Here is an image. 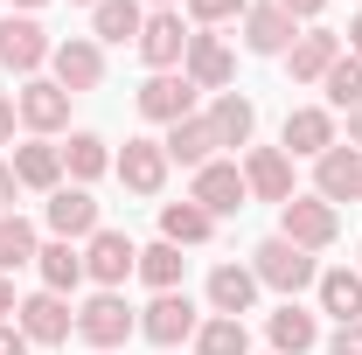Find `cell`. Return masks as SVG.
<instances>
[{
    "label": "cell",
    "mask_w": 362,
    "mask_h": 355,
    "mask_svg": "<svg viewBox=\"0 0 362 355\" xmlns=\"http://www.w3.org/2000/svg\"><path fill=\"white\" fill-rule=\"evenodd\" d=\"M244 49H251V56H286V49H293V14H286L279 0L244 7Z\"/></svg>",
    "instance_id": "ac0fdd59"
},
{
    "label": "cell",
    "mask_w": 362,
    "mask_h": 355,
    "mask_svg": "<svg viewBox=\"0 0 362 355\" xmlns=\"http://www.w3.org/2000/svg\"><path fill=\"white\" fill-rule=\"evenodd\" d=\"M349 56H356V63H362V14H356V21H349Z\"/></svg>",
    "instance_id": "7bdbcfd3"
},
{
    "label": "cell",
    "mask_w": 362,
    "mask_h": 355,
    "mask_svg": "<svg viewBox=\"0 0 362 355\" xmlns=\"http://www.w3.org/2000/svg\"><path fill=\"white\" fill-rule=\"evenodd\" d=\"M195 327H202V320H195V300H188V293H153V307L139 313V334H146L153 349H175Z\"/></svg>",
    "instance_id": "30bf717a"
},
{
    "label": "cell",
    "mask_w": 362,
    "mask_h": 355,
    "mask_svg": "<svg viewBox=\"0 0 362 355\" xmlns=\"http://www.w3.org/2000/svg\"><path fill=\"white\" fill-rule=\"evenodd\" d=\"M49 230H56V237H63V244H77V237H98V230H105V223H98V202H90V188H56V195H49Z\"/></svg>",
    "instance_id": "2e32d148"
},
{
    "label": "cell",
    "mask_w": 362,
    "mask_h": 355,
    "mask_svg": "<svg viewBox=\"0 0 362 355\" xmlns=\"http://www.w3.org/2000/svg\"><path fill=\"white\" fill-rule=\"evenodd\" d=\"M314 195L334 202V209L362 195V153H356V146H327V153L314 161Z\"/></svg>",
    "instance_id": "7c38bea8"
},
{
    "label": "cell",
    "mask_w": 362,
    "mask_h": 355,
    "mask_svg": "<svg viewBox=\"0 0 362 355\" xmlns=\"http://www.w3.org/2000/svg\"><path fill=\"white\" fill-rule=\"evenodd\" d=\"M265 334H272V349H279V355H307V349H314V342H320L314 313L300 307V300H286V307L272 313V320H265Z\"/></svg>",
    "instance_id": "cb8c5ba5"
},
{
    "label": "cell",
    "mask_w": 362,
    "mask_h": 355,
    "mask_svg": "<svg viewBox=\"0 0 362 355\" xmlns=\"http://www.w3.org/2000/svg\"><path fill=\"white\" fill-rule=\"evenodd\" d=\"M209 230H216L209 209H195V202H160V237H168V244H209Z\"/></svg>",
    "instance_id": "f1b7e54d"
},
{
    "label": "cell",
    "mask_w": 362,
    "mask_h": 355,
    "mask_svg": "<svg viewBox=\"0 0 362 355\" xmlns=\"http://www.w3.org/2000/svg\"><path fill=\"white\" fill-rule=\"evenodd\" d=\"M209 133H216V146H251V133H258V105L237 98V91H216V105H209Z\"/></svg>",
    "instance_id": "ffe728a7"
},
{
    "label": "cell",
    "mask_w": 362,
    "mask_h": 355,
    "mask_svg": "<svg viewBox=\"0 0 362 355\" xmlns=\"http://www.w3.org/2000/svg\"><path fill=\"white\" fill-rule=\"evenodd\" d=\"M14 327H21L35 349H56V342H70V334H77V313H70L63 293H35V300H21V307H14Z\"/></svg>",
    "instance_id": "5b68a950"
},
{
    "label": "cell",
    "mask_w": 362,
    "mask_h": 355,
    "mask_svg": "<svg viewBox=\"0 0 362 355\" xmlns=\"http://www.w3.org/2000/svg\"><path fill=\"white\" fill-rule=\"evenodd\" d=\"M153 7H175V0H153Z\"/></svg>",
    "instance_id": "f6af8a7d"
},
{
    "label": "cell",
    "mask_w": 362,
    "mask_h": 355,
    "mask_svg": "<svg viewBox=\"0 0 362 355\" xmlns=\"http://www.w3.org/2000/svg\"><path fill=\"white\" fill-rule=\"evenodd\" d=\"M35 265H42V293H77V286H84V251L63 244V237L35 251Z\"/></svg>",
    "instance_id": "484cf974"
},
{
    "label": "cell",
    "mask_w": 362,
    "mask_h": 355,
    "mask_svg": "<svg viewBox=\"0 0 362 355\" xmlns=\"http://www.w3.org/2000/svg\"><path fill=\"white\" fill-rule=\"evenodd\" d=\"M14 112H21V126H35V133H63V126H70V91L56 84V77H28L21 98H14Z\"/></svg>",
    "instance_id": "8fae6325"
},
{
    "label": "cell",
    "mask_w": 362,
    "mask_h": 355,
    "mask_svg": "<svg viewBox=\"0 0 362 355\" xmlns=\"http://www.w3.org/2000/svg\"><path fill=\"white\" fill-rule=\"evenodd\" d=\"M181 265H188V258H181V244H168V237L139 251V279H146L153 293H175V286H181Z\"/></svg>",
    "instance_id": "4dcf8cb0"
},
{
    "label": "cell",
    "mask_w": 362,
    "mask_h": 355,
    "mask_svg": "<svg viewBox=\"0 0 362 355\" xmlns=\"http://www.w3.org/2000/svg\"><path fill=\"white\" fill-rule=\"evenodd\" d=\"M160 146H168V161H181V168H209V161H216V133H209V119H175Z\"/></svg>",
    "instance_id": "d4e9b609"
},
{
    "label": "cell",
    "mask_w": 362,
    "mask_h": 355,
    "mask_svg": "<svg viewBox=\"0 0 362 355\" xmlns=\"http://www.w3.org/2000/svg\"><path fill=\"white\" fill-rule=\"evenodd\" d=\"M14 307H21V300H14V286H7V272H0V320H7Z\"/></svg>",
    "instance_id": "60d3db41"
},
{
    "label": "cell",
    "mask_w": 362,
    "mask_h": 355,
    "mask_svg": "<svg viewBox=\"0 0 362 355\" xmlns=\"http://www.w3.org/2000/svg\"><path fill=\"white\" fill-rule=\"evenodd\" d=\"M181 77H188L195 91H230V77H237V56L223 49V35L195 28V35H188V56H181Z\"/></svg>",
    "instance_id": "ba28073f"
},
{
    "label": "cell",
    "mask_w": 362,
    "mask_h": 355,
    "mask_svg": "<svg viewBox=\"0 0 362 355\" xmlns=\"http://www.w3.org/2000/svg\"><path fill=\"white\" fill-rule=\"evenodd\" d=\"M7 139H14V105L0 98V146H7Z\"/></svg>",
    "instance_id": "ab89813d"
},
{
    "label": "cell",
    "mask_w": 362,
    "mask_h": 355,
    "mask_svg": "<svg viewBox=\"0 0 362 355\" xmlns=\"http://www.w3.org/2000/svg\"><path fill=\"white\" fill-rule=\"evenodd\" d=\"M320 84H327V112H356V105H362V63L341 49V63H334Z\"/></svg>",
    "instance_id": "d6a6232c"
},
{
    "label": "cell",
    "mask_w": 362,
    "mask_h": 355,
    "mask_svg": "<svg viewBox=\"0 0 362 355\" xmlns=\"http://www.w3.org/2000/svg\"><path fill=\"white\" fill-rule=\"evenodd\" d=\"M28 349H35V342H28L14 320H0V355H28Z\"/></svg>",
    "instance_id": "8d00e7d4"
},
{
    "label": "cell",
    "mask_w": 362,
    "mask_h": 355,
    "mask_svg": "<svg viewBox=\"0 0 362 355\" xmlns=\"http://www.w3.org/2000/svg\"><path fill=\"white\" fill-rule=\"evenodd\" d=\"M77 7H98V0H77Z\"/></svg>",
    "instance_id": "bcb514c9"
},
{
    "label": "cell",
    "mask_w": 362,
    "mask_h": 355,
    "mask_svg": "<svg viewBox=\"0 0 362 355\" xmlns=\"http://www.w3.org/2000/svg\"><path fill=\"white\" fill-rule=\"evenodd\" d=\"M244 7H251V0H188V21H195V28H223Z\"/></svg>",
    "instance_id": "e575fe53"
},
{
    "label": "cell",
    "mask_w": 362,
    "mask_h": 355,
    "mask_svg": "<svg viewBox=\"0 0 362 355\" xmlns=\"http://www.w3.org/2000/svg\"><path fill=\"white\" fill-rule=\"evenodd\" d=\"M112 168H119V181H126L133 195H160V188H168V146H160V139H126V153H119Z\"/></svg>",
    "instance_id": "5bb4252c"
},
{
    "label": "cell",
    "mask_w": 362,
    "mask_h": 355,
    "mask_svg": "<svg viewBox=\"0 0 362 355\" xmlns=\"http://www.w3.org/2000/svg\"><path fill=\"white\" fill-rule=\"evenodd\" d=\"M14 7H42V0H14Z\"/></svg>",
    "instance_id": "ee69618b"
},
{
    "label": "cell",
    "mask_w": 362,
    "mask_h": 355,
    "mask_svg": "<svg viewBox=\"0 0 362 355\" xmlns=\"http://www.w3.org/2000/svg\"><path fill=\"white\" fill-rule=\"evenodd\" d=\"M14 188H21V181H14V168H7V161H0V216H7V202H14Z\"/></svg>",
    "instance_id": "f35d334b"
},
{
    "label": "cell",
    "mask_w": 362,
    "mask_h": 355,
    "mask_svg": "<svg viewBox=\"0 0 362 355\" xmlns=\"http://www.w3.org/2000/svg\"><path fill=\"white\" fill-rule=\"evenodd\" d=\"M244 188H251L258 202H293V161H286V146H251Z\"/></svg>",
    "instance_id": "9a60e30c"
},
{
    "label": "cell",
    "mask_w": 362,
    "mask_h": 355,
    "mask_svg": "<svg viewBox=\"0 0 362 355\" xmlns=\"http://www.w3.org/2000/svg\"><path fill=\"white\" fill-rule=\"evenodd\" d=\"M349 146H356V153H362V105H356V112H349Z\"/></svg>",
    "instance_id": "b9f144b4"
},
{
    "label": "cell",
    "mask_w": 362,
    "mask_h": 355,
    "mask_svg": "<svg viewBox=\"0 0 362 355\" xmlns=\"http://www.w3.org/2000/svg\"><path fill=\"white\" fill-rule=\"evenodd\" d=\"M49 49H56V42H49V35L35 28V21H28V14L0 21V63H7L14 77H35V70L49 63Z\"/></svg>",
    "instance_id": "4fadbf2b"
},
{
    "label": "cell",
    "mask_w": 362,
    "mask_h": 355,
    "mask_svg": "<svg viewBox=\"0 0 362 355\" xmlns=\"http://www.w3.org/2000/svg\"><path fill=\"white\" fill-rule=\"evenodd\" d=\"M195 355H251V334H244V320H230V313H209V320L195 327Z\"/></svg>",
    "instance_id": "f546056e"
},
{
    "label": "cell",
    "mask_w": 362,
    "mask_h": 355,
    "mask_svg": "<svg viewBox=\"0 0 362 355\" xmlns=\"http://www.w3.org/2000/svg\"><path fill=\"white\" fill-rule=\"evenodd\" d=\"M251 272H258V286H272V293H300V286H314L320 265H314V251H300V244H286V237H265L258 251H251Z\"/></svg>",
    "instance_id": "7a4b0ae2"
},
{
    "label": "cell",
    "mask_w": 362,
    "mask_h": 355,
    "mask_svg": "<svg viewBox=\"0 0 362 355\" xmlns=\"http://www.w3.org/2000/svg\"><path fill=\"white\" fill-rule=\"evenodd\" d=\"M327 355H362V320H341L327 334Z\"/></svg>",
    "instance_id": "d590c367"
},
{
    "label": "cell",
    "mask_w": 362,
    "mask_h": 355,
    "mask_svg": "<svg viewBox=\"0 0 362 355\" xmlns=\"http://www.w3.org/2000/svg\"><path fill=\"white\" fill-rule=\"evenodd\" d=\"M14 181L21 188H42V195H56L63 188V146H49V139H35V146H14Z\"/></svg>",
    "instance_id": "7402d4cb"
},
{
    "label": "cell",
    "mask_w": 362,
    "mask_h": 355,
    "mask_svg": "<svg viewBox=\"0 0 362 355\" xmlns=\"http://www.w3.org/2000/svg\"><path fill=\"white\" fill-rule=\"evenodd\" d=\"M286 63H293V84H320V77L341 63V35H327V28H307V35H293Z\"/></svg>",
    "instance_id": "d6986e66"
},
{
    "label": "cell",
    "mask_w": 362,
    "mask_h": 355,
    "mask_svg": "<svg viewBox=\"0 0 362 355\" xmlns=\"http://www.w3.org/2000/svg\"><path fill=\"white\" fill-rule=\"evenodd\" d=\"M63 168H70L77 188H84V181H98L105 168H112V153H105V139H98V133H77L70 146H63Z\"/></svg>",
    "instance_id": "836d02e7"
},
{
    "label": "cell",
    "mask_w": 362,
    "mask_h": 355,
    "mask_svg": "<svg viewBox=\"0 0 362 355\" xmlns=\"http://www.w3.org/2000/svg\"><path fill=\"white\" fill-rule=\"evenodd\" d=\"M279 237L300 244V251H327L341 237V209L320 202V195H293V202H279Z\"/></svg>",
    "instance_id": "6da1fadb"
},
{
    "label": "cell",
    "mask_w": 362,
    "mask_h": 355,
    "mask_svg": "<svg viewBox=\"0 0 362 355\" xmlns=\"http://www.w3.org/2000/svg\"><path fill=\"white\" fill-rule=\"evenodd\" d=\"M251 300H258V272L251 265H216L209 272V307L216 313L237 320V313H251Z\"/></svg>",
    "instance_id": "603a6c76"
},
{
    "label": "cell",
    "mask_w": 362,
    "mask_h": 355,
    "mask_svg": "<svg viewBox=\"0 0 362 355\" xmlns=\"http://www.w3.org/2000/svg\"><path fill=\"white\" fill-rule=\"evenodd\" d=\"M327 146H341L334 139V112H320V105H300V112H286V153H327Z\"/></svg>",
    "instance_id": "44dd1931"
},
{
    "label": "cell",
    "mask_w": 362,
    "mask_h": 355,
    "mask_svg": "<svg viewBox=\"0 0 362 355\" xmlns=\"http://www.w3.org/2000/svg\"><path fill=\"white\" fill-rule=\"evenodd\" d=\"M90 21H98V42H139L146 7H139V0H98V7H90Z\"/></svg>",
    "instance_id": "83f0119b"
},
{
    "label": "cell",
    "mask_w": 362,
    "mask_h": 355,
    "mask_svg": "<svg viewBox=\"0 0 362 355\" xmlns=\"http://www.w3.org/2000/svg\"><path fill=\"white\" fill-rule=\"evenodd\" d=\"M35 223L28 216H0V272H14V265H35Z\"/></svg>",
    "instance_id": "1f68e13d"
},
{
    "label": "cell",
    "mask_w": 362,
    "mask_h": 355,
    "mask_svg": "<svg viewBox=\"0 0 362 355\" xmlns=\"http://www.w3.org/2000/svg\"><path fill=\"white\" fill-rule=\"evenodd\" d=\"M279 7H286L293 21H314V14H320V7H327V0H279Z\"/></svg>",
    "instance_id": "74e56055"
},
{
    "label": "cell",
    "mask_w": 362,
    "mask_h": 355,
    "mask_svg": "<svg viewBox=\"0 0 362 355\" xmlns=\"http://www.w3.org/2000/svg\"><path fill=\"white\" fill-rule=\"evenodd\" d=\"M133 327H139V320H133V307H126L119 293H98V300L77 313V334H84L98 355H112L119 342H133Z\"/></svg>",
    "instance_id": "52a82bcc"
},
{
    "label": "cell",
    "mask_w": 362,
    "mask_h": 355,
    "mask_svg": "<svg viewBox=\"0 0 362 355\" xmlns=\"http://www.w3.org/2000/svg\"><path fill=\"white\" fill-rule=\"evenodd\" d=\"M139 119H153V126L195 119V84H188V77H175V70H153V77L139 84Z\"/></svg>",
    "instance_id": "9c48e42d"
},
{
    "label": "cell",
    "mask_w": 362,
    "mask_h": 355,
    "mask_svg": "<svg viewBox=\"0 0 362 355\" xmlns=\"http://www.w3.org/2000/svg\"><path fill=\"white\" fill-rule=\"evenodd\" d=\"M139 56H146L153 70H175L181 56H188V28H181V14H175V7L146 14V28H139Z\"/></svg>",
    "instance_id": "e0dca14e"
},
{
    "label": "cell",
    "mask_w": 362,
    "mask_h": 355,
    "mask_svg": "<svg viewBox=\"0 0 362 355\" xmlns=\"http://www.w3.org/2000/svg\"><path fill=\"white\" fill-rule=\"evenodd\" d=\"M133 272H139V244L126 237V230H98V237L84 244V279H98L105 293H119Z\"/></svg>",
    "instance_id": "3957f363"
},
{
    "label": "cell",
    "mask_w": 362,
    "mask_h": 355,
    "mask_svg": "<svg viewBox=\"0 0 362 355\" xmlns=\"http://www.w3.org/2000/svg\"><path fill=\"white\" fill-rule=\"evenodd\" d=\"M314 286H320V307L334 313V320H362V272L334 265V272H320Z\"/></svg>",
    "instance_id": "4316f807"
},
{
    "label": "cell",
    "mask_w": 362,
    "mask_h": 355,
    "mask_svg": "<svg viewBox=\"0 0 362 355\" xmlns=\"http://www.w3.org/2000/svg\"><path fill=\"white\" fill-rule=\"evenodd\" d=\"M188 202H195V209H209V216H237V209L251 202V188H244V168H237V161H209V168H195V188H188Z\"/></svg>",
    "instance_id": "277c9868"
},
{
    "label": "cell",
    "mask_w": 362,
    "mask_h": 355,
    "mask_svg": "<svg viewBox=\"0 0 362 355\" xmlns=\"http://www.w3.org/2000/svg\"><path fill=\"white\" fill-rule=\"evenodd\" d=\"M49 70H56V84L70 91V98H84V91L105 84V49L90 42V35H70V42L49 49Z\"/></svg>",
    "instance_id": "8992f818"
}]
</instances>
